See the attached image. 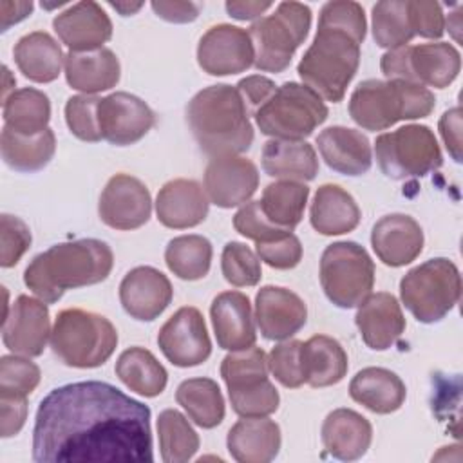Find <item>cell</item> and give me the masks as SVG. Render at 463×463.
I'll use <instances>...</instances> for the list:
<instances>
[{
	"instance_id": "6da1fadb",
	"label": "cell",
	"mask_w": 463,
	"mask_h": 463,
	"mask_svg": "<svg viewBox=\"0 0 463 463\" xmlns=\"http://www.w3.org/2000/svg\"><path fill=\"white\" fill-rule=\"evenodd\" d=\"M33 459L150 463V409L107 382L89 380L52 389L36 411Z\"/></svg>"
},
{
	"instance_id": "7a4b0ae2",
	"label": "cell",
	"mask_w": 463,
	"mask_h": 463,
	"mask_svg": "<svg viewBox=\"0 0 463 463\" xmlns=\"http://www.w3.org/2000/svg\"><path fill=\"white\" fill-rule=\"evenodd\" d=\"M365 29L367 22L360 4L351 0L327 2L320 9L313 43L297 65L304 85L326 101H342L360 65Z\"/></svg>"
},
{
	"instance_id": "3957f363",
	"label": "cell",
	"mask_w": 463,
	"mask_h": 463,
	"mask_svg": "<svg viewBox=\"0 0 463 463\" xmlns=\"http://www.w3.org/2000/svg\"><path fill=\"white\" fill-rule=\"evenodd\" d=\"M114 266L107 242L78 239L38 253L24 271L25 286L43 302H58L67 289L103 282Z\"/></svg>"
},
{
	"instance_id": "277c9868",
	"label": "cell",
	"mask_w": 463,
	"mask_h": 463,
	"mask_svg": "<svg viewBox=\"0 0 463 463\" xmlns=\"http://www.w3.org/2000/svg\"><path fill=\"white\" fill-rule=\"evenodd\" d=\"M186 121L210 157L239 156L253 143L250 110L237 87L226 83L199 90L186 107Z\"/></svg>"
},
{
	"instance_id": "5b68a950",
	"label": "cell",
	"mask_w": 463,
	"mask_h": 463,
	"mask_svg": "<svg viewBox=\"0 0 463 463\" xmlns=\"http://www.w3.org/2000/svg\"><path fill=\"white\" fill-rule=\"evenodd\" d=\"M436 105L434 94L402 80H365L351 94L349 116L365 130H385L403 119L427 118Z\"/></svg>"
},
{
	"instance_id": "8992f818",
	"label": "cell",
	"mask_w": 463,
	"mask_h": 463,
	"mask_svg": "<svg viewBox=\"0 0 463 463\" xmlns=\"http://www.w3.org/2000/svg\"><path fill=\"white\" fill-rule=\"evenodd\" d=\"M118 345V331L109 318L94 311L69 307L56 315L51 349L69 367L92 369L103 365Z\"/></svg>"
},
{
	"instance_id": "52a82bcc",
	"label": "cell",
	"mask_w": 463,
	"mask_h": 463,
	"mask_svg": "<svg viewBox=\"0 0 463 463\" xmlns=\"http://www.w3.org/2000/svg\"><path fill=\"white\" fill-rule=\"evenodd\" d=\"M311 27V9L300 2H280L273 14L255 20L248 31L260 72H282Z\"/></svg>"
},
{
	"instance_id": "ba28073f",
	"label": "cell",
	"mask_w": 463,
	"mask_h": 463,
	"mask_svg": "<svg viewBox=\"0 0 463 463\" xmlns=\"http://www.w3.org/2000/svg\"><path fill=\"white\" fill-rule=\"evenodd\" d=\"M400 297L418 322H439L454 309L461 297L459 269L445 257L425 260L403 275Z\"/></svg>"
},
{
	"instance_id": "9c48e42d",
	"label": "cell",
	"mask_w": 463,
	"mask_h": 463,
	"mask_svg": "<svg viewBox=\"0 0 463 463\" xmlns=\"http://www.w3.org/2000/svg\"><path fill=\"white\" fill-rule=\"evenodd\" d=\"M268 356L260 347L232 351L221 362L230 403L241 418H262L279 409V391L268 378Z\"/></svg>"
},
{
	"instance_id": "30bf717a",
	"label": "cell",
	"mask_w": 463,
	"mask_h": 463,
	"mask_svg": "<svg viewBox=\"0 0 463 463\" xmlns=\"http://www.w3.org/2000/svg\"><path fill=\"white\" fill-rule=\"evenodd\" d=\"M324 99L304 83L286 81L260 105L253 116L262 134L271 139H297L311 136L327 119Z\"/></svg>"
},
{
	"instance_id": "8fae6325",
	"label": "cell",
	"mask_w": 463,
	"mask_h": 463,
	"mask_svg": "<svg viewBox=\"0 0 463 463\" xmlns=\"http://www.w3.org/2000/svg\"><path fill=\"white\" fill-rule=\"evenodd\" d=\"M320 286L342 309L360 306L374 286V262L364 246L353 241L329 244L320 259Z\"/></svg>"
},
{
	"instance_id": "7c38bea8",
	"label": "cell",
	"mask_w": 463,
	"mask_h": 463,
	"mask_svg": "<svg viewBox=\"0 0 463 463\" xmlns=\"http://www.w3.org/2000/svg\"><path fill=\"white\" fill-rule=\"evenodd\" d=\"M374 154L382 172L396 181L423 177L443 163L436 136L425 125H405L380 134L374 141Z\"/></svg>"
},
{
	"instance_id": "4fadbf2b",
	"label": "cell",
	"mask_w": 463,
	"mask_h": 463,
	"mask_svg": "<svg viewBox=\"0 0 463 463\" xmlns=\"http://www.w3.org/2000/svg\"><path fill=\"white\" fill-rule=\"evenodd\" d=\"M387 80H402L434 89L449 87L459 74L461 58L447 42L403 45L387 51L380 60Z\"/></svg>"
},
{
	"instance_id": "5bb4252c",
	"label": "cell",
	"mask_w": 463,
	"mask_h": 463,
	"mask_svg": "<svg viewBox=\"0 0 463 463\" xmlns=\"http://www.w3.org/2000/svg\"><path fill=\"white\" fill-rule=\"evenodd\" d=\"M157 345L175 367H195L212 354L206 322L197 307H179L159 329Z\"/></svg>"
},
{
	"instance_id": "9a60e30c",
	"label": "cell",
	"mask_w": 463,
	"mask_h": 463,
	"mask_svg": "<svg viewBox=\"0 0 463 463\" xmlns=\"http://www.w3.org/2000/svg\"><path fill=\"white\" fill-rule=\"evenodd\" d=\"M253 43L246 29L230 24L210 27L199 40L197 63L210 76H230L253 65Z\"/></svg>"
},
{
	"instance_id": "2e32d148",
	"label": "cell",
	"mask_w": 463,
	"mask_h": 463,
	"mask_svg": "<svg viewBox=\"0 0 463 463\" xmlns=\"http://www.w3.org/2000/svg\"><path fill=\"white\" fill-rule=\"evenodd\" d=\"M156 123L154 110L130 92H112L99 98L98 125L101 137L116 146L137 143Z\"/></svg>"
},
{
	"instance_id": "e0dca14e",
	"label": "cell",
	"mask_w": 463,
	"mask_h": 463,
	"mask_svg": "<svg viewBox=\"0 0 463 463\" xmlns=\"http://www.w3.org/2000/svg\"><path fill=\"white\" fill-rule=\"evenodd\" d=\"M51 317L47 302L20 295L2 322L4 345L20 356H40L51 340Z\"/></svg>"
},
{
	"instance_id": "ac0fdd59",
	"label": "cell",
	"mask_w": 463,
	"mask_h": 463,
	"mask_svg": "<svg viewBox=\"0 0 463 463\" xmlns=\"http://www.w3.org/2000/svg\"><path fill=\"white\" fill-rule=\"evenodd\" d=\"M98 213L99 219L114 230H137L150 219V192L137 177L116 174L109 179L99 195Z\"/></svg>"
},
{
	"instance_id": "d6986e66",
	"label": "cell",
	"mask_w": 463,
	"mask_h": 463,
	"mask_svg": "<svg viewBox=\"0 0 463 463\" xmlns=\"http://www.w3.org/2000/svg\"><path fill=\"white\" fill-rule=\"evenodd\" d=\"M259 188L255 163L242 156L212 157L204 170V192L219 208L246 204Z\"/></svg>"
},
{
	"instance_id": "ffe728a7",
	"label": "cell",
	"mask_w": 463,
	"mask_h": 463,
	"mask_svg": "<svg viewBox=\"0 0 463 463\" xmlns=\"http://www.w3.org/2000/svg\"><path fill=\"white\" fill-rule=\"evenodd\" d=\"M255 320L266 340L284 342L306 326L307 307L297 293L279 286H264L255 297Z\"/></svg>"
},
{
	"instance_id": "44dd1931",
	"label": "cell",
	"mask_w": 463,
	"mask_h": 463,
	"mask_svg": "<svg viewBox=\"0 0 463 463\" xmlns=\"http://www.w3.org/2000/svg\"><path fill=\"white\" fill-rule=\"evenodd\" d=\"M174 289L165 273L152 266L130 269L119 284V302L136 320H156L172 302Z\"/></svg>"
},
{
	"instance_id": "7402d4cb",
	"label": "cell",
	"mask_w": 463,
	"mask_h": 463,
	"mask_svg": "<svg viewBox=\"0 0 463 463\" xmlns=\"http://www.w3.org/2000/svg\"><path fill=\"white\" fill-rule=\"evenodd\" d=\"M54 33L71 52L103 49L112 36V22L96 2H78L52 20Z\"/></svg>"
},
{
	"instance_id": "603a6c76",
	"label": "cell",
	"mask_w": 463,
	"mask_h": 463,
	"mask_svg": "<svg viewBox=\"0 0 463 463\" xmlns=\"http://www.w3.org/2000/svg\"><path fill=\"white\" fill-rule=\"evenodd\" d=\"M376 257L391 268L411 264L423 250V230L416 219L405 213L382 217L371 232Z\"/></svg>"
},
{
	"instance_id": "cb8c5ba5",
	"label": "cell",
	"mask_w": 463,
	"mask_h": 463,
	"mask_svg": "<svg viewBox=\"0 0 463 463\" xmlns=\"http://www.w3.org/2000/svg\"><path fill=\"white\" fill-rule=\"evenodd\" d=\"M210 318L219 347L242 351L255 345L257 331L250 298L241 291H222L210 306Z\"/></svg>"
},
{
	"instance_id": "d4e9b609",
	"label": "cell",
	"mask_w": 463,
	"mask_h": 463,
	"mask_svg": "<svg viewBox=\"0 0 463 463\" xmlns=\"http://www.w3.org/2000/svg\"><path fill=\"white\" fill-rule=\"evenodd\" d=\"M210 199L194 179H172L163 184L156 197L157 221L174 230L194 228L208 215Z\"/></svg>"
},
{
	"instance_id": "484cf974",
	"label": "cell",
	"mask_w": 463,
	"mask_h": 463,
	"mask_svg": "<svg viewBox=\"0 0 463 463\" xmlns=\"http://www.w3.org/2000/svg\"><path fill=\"white\" fill-rule=\"evenodd\" d=\"M356 327L367 347L385 351L392 347L405 331V317L394 295L378 291L371 293L354 317Z\"/></svg>"
},
{
	"instance_id": "4316f807",
	"label": "cell",
	"mask_w": 463,
	"mask_h": 463,
	"mask_svg": "<svg viewBox=\"0 0 463 463\" xmlns=\"http://www.w3.org/2000/svg\"><path fill=\"white\" fill-rule=\"evenodd\" d=\"M317 145L326 165L344 175H362L373 165L367 136L347 127H327L317 136Z\"/></svg>"
},
{
	"instance_id": "83f0119b",
	"label": "cell",
	"mask_w": 463,
	"mask_h": 463,
	"mask_svg": "<svg viewBox=\"0 0 463 463\" xmlns=\"http://www.w3.org/2000/svg\"><path fill=\"white\" fill-rule=\"evenodd\" d=\"M373 441V427L367 418L353 409H335L322 423L326 450L342 461L360 459Z\"/></svg>"
},
{
	"instance_id": "f1b7e54d",
	"label": "cell",
	"mask_w": 463,
	"mask_h": 463,
	"mask_svg": "<svg viewBox=\"0 0 463 463\" xmlns=\"http://www.w3.org/2000/svg\"><path fill=\"white\" fill-rule=\"evenodd\" d=\"M280 441V427L273 420L242 418L228 430L226 447L239 463H268L277 458Z\"/></svg>"
},
{
	"instance_id": "f546056e",
	"label": "cell",
	"mask_w": 463,
	"mask_h": 463,
	"mask_svg": "<svg viewBox=\"0 0 463 463\" xmlns=\"http://www.w3.org/2000/svg\"><path fill=\"white\" fill-rule=\"evenodd\" d=\"M65 80L74 89L87 96L116 87L121 76L118 56L103 47L90 52H71L65 56Z\"/></svg>"
},
{
	"instance_id": "4dcf8cb0",
	"label": "cell",
	"mask_w": 463,
	"mask_h": 463,
	"mask_svg": "<svg viewBox=\"0 0 463 463\" xmlns=\"http://www.w3.org/2000/svg\"><path fill=\"white\" fill-rule=\"evenodd\" d=\"M351 398L374 414L398 411L407 396L402 378L385 367H365L349 383Z\"/></svg>"
},
{
	"instance_id": "1f68e13d",
	"label": "cell",
	"mask_w": 463,
	"mask_h": 463,
	"mask_svg": "<svg viewBox=\"0 0 463 463\" xmlns=\"http://www.w3.org/2000/svg\"><path fill=\"white\" fill-rule=\"evenodd\" d=\"M262 170L275 179L313 181L318 174V157L304 139H269L262 148Z\"/></svg>"
},
{
	"instance_id": "d6a6232c",
	"label": "cell",
	"mask_w": 463,
	"mask_h": 463,
	"mask_svg": "<svg viewBox=\"0 0 463 463\" xmlns=\"http://www.w3.org/2000/svg\"><path fill=\"white\" fill-rule=\"evenodd\" d=\"M362 212L354 197L338 184L318 186L311 210V226L320 235H342L353 232L360 222Z\"/></svg>"
},
{
	"instance_id": "836d02e7",
	"label": "cell",
	"mask_w": 463,
	"mask_h": 463,
	"mask_svg": "<svg viewBox=\"0 0 463 463\" xmlns=\"http://www.w3.org/2000/svg\"><path fill=\"white\" fill-rule=\"evenodd\" d=\"M14 63L20 72L34 83H51L65 63L60 43L45 31H34L22 36L13 49Z\"/></svg>"
},
{
	"instance_id": "e575fe53",
	"label": "cell",
	"mask_w": 463,
	"mask_h": 463,
	"mask_svg": "<svg viewBox=\"0 0 463 463\" xmlns=\"http://www.w3.org/2000/svg\"><path fill=\"white\" fill-rule=\"evenodd\" d=\"M304 382L311 387L338 383L347 373V354L338 340L327 335H315L300 347Z\"/></svg>"
},
{
	"instance_id": "d590c367",
	"label": "cell",
	"mask_w": 463,
	"mask_h": 463,
	"mask_svg": "<svg viewBox=\"0 0 463 463\" xmlns=\"http://www.w3.org/2000/svg\"><path fill=\"white\" fill-rule=\"evenodd\" d=\"M0 152L9 168L16 172H36L51 163L56 152V137L51 128L34 136H24L4 127Z\"/></svg>"
},
{
	"instance_id": "8d00e7d4",
	"label": "cell",
	"mask_w": 463,
	"mask_h": 463,
	"mask_svg": "<svg viewBox=\"0 0 463 463\" xmlns=\"http://www.w3.org/2000/svg\"><path fill=\"white\" fill-rule=\"evenodd\" d=\"M116 376L134 392L154 398L159 396L168 382L166 369L145 347L125 349L116 362Z\"/></svg>"
},
{
	"instance_id": "74e56055",
	"label": "cell",
	"mask_w": 463,
	"mask_h": 463,
	"mask_svg": "<svg viewBox=\"0 0 463 463\" xmlns=\"http://www.w3.org/2000/svg\"><path fill=\"white\" fill-rule=\"evenodd\" d=\"M51 101L38 89L24 87L4 99V127L16 134L34 136L49 128Z\"/></svg>"
},
{
	"instance_id": "f35d334b",
	"label": "cell",
	"mask_w": 463,
	"mask_h": 463,
	"mask_svg": "<svg viewBox=\"0 0 463 463\" xmlns=\"http://www.w3.org/2000/svg\"><path fill=\"white\" fill-rule=\"evenodd\" d=\"M177 403L201 429H213L224 420V398L212 378H190L175 391Z\"/></svg>"
},
{
	"instance_id": "ab89813d",
	"label": "cell",
	"mask_w": 463,
	"mask_h": 463,
	"mask_svg": "<svg viewBox=\"0 0 463 463\" xmlns=\"http://www.w3.org/2000/svg\"><path fill=\"white\" fill-rule=\"evenodd\" d=\"M307 197L309 188L304 183L280 179L264 188L259 203L269 222L284 230H293L304 217Z\"/></svg>"
},
{
	"instance_id": "60d3db41",
	"label": "cell",
	"mask_w": 463,
	"mask_h": 463,
	"mask_svg": "<svg viewBox=\"0 0 463 463\" xmlns=\"http://www.w3.org/2000/svg\"><path fill=\"white\" fill-rule=\"evenodd\" d=\"M212 242L203 235L174 237L165 250L168 269L183 280H199L208 275L212 266Z\"/></svg>"
},
{
	"instance_id": "b9f144b4",
	"label": "cell",
	"mask_w": 463,
	"mask_h": 463,
	"mask_svg": "<svg viewBox=\"0 0 463 463\" xmlns=\"http://www.w3.org/2000/svg\"><path fill=\"white\" fill-rule=\"evenodd\" d=\"M161 459L165 463L190 461L199 450V436L188 420L175 409H166L157 418Z\"/></svg>"
},
{
	"instance_id": "7bdbcfd3",
	"label": "cell",
	"mask_w": 463,
	"mask_h": 463,
	"mask_svg": "<svg viewBox=\"0 0 463 463\" xmlns=\"http://www.w3.org/2000/svg\"><path fill=\"white\" fill-rule=\"evenodd\" d=\"M373 38L389 51L403 47L414 38L407 0H383L373 5Z\"/></svg>"
},
{
	"instance_id": "ee69618b",
	"label": "cell",
	"mask_w": 463,
	"mask_h": 463,
	"mask_svg": "<svg viewBox=\"0 0 463 463\" xmlns=\"http://www.w3.org/2000/svg\"><path fill=\"white\" fill-rule=\"evenodd\" d=\"M40 367L27 356L5 354L0 358V396L27 398L40 383Z\"/></svg>"
},
{
	"instance_id": "f6af8a7d",
	"label": "cell",
	"mask_w": 463,
	"mask_h": 463,
	"mask_svg": "<svg viewBox=\"0 0 463 463\" xmlns=\"http://www.w3.org/2000/svg\"><path fill=\"white\" fill-rule=\"evenodd\" d=\"M221 269L226 282L235 288L255 286L262 277L259 257L246 244L237 241L224 246L221 255Z\"/></svg>"
},
{
	"instance_id": "bcb514c9",
	"label": "cell",
	"mask_w": 463,
	"mask_h": 463,
	"mask_svg": "<svg viewBox=\"0 0 463 463\" xmlns=\"http://www.w3.org/2000/svg\"><path fill=\"white\" fill-rule=\"evenodd\" d=\"M99 98L78 94L71 96L65 103V121L69 130L81 141L98 143L101 137L98 125Z\"/></svg>"
},
{
	"instance_id": "7dc6e473",
	"label": "cell",
	"mask_w": 463,
	"mask_h": 463,
	"mask_svg": "<svg viewBox=\"0 0 463 463\" xmlns=\"http://www.w3.org/2000/svg\"><path fill=\"white\" fill-rule=\"evenodd\" d=\"M300 340H286L277 344L268 354V367L275 380L284 387L297 389L304 382L302 360H300Z\"/></svg>"
},
{
	"instance_id": "c3c4849f",
	"label": "cell",
	"mask_w": 463,
	"mask_h": 463,
	"mask_svg": "<svg viewBox=\"0 0 463 463\" xmlns=\"http://www.w3.org/2000/svg\"><path fill=\"white\" fill-rule=\"evenodd\" d=\"M233 228L246 239L257 242H269L279 237L291 233V230H284L268 221V217L260 210L259 201H250L239 208L233 215Z\"/></svg>"
},
{
	"instance_id": "681fc988",
	"label": "cell",
	"mask_w": 463,
	"mask_h": 463,
	"mask_svg": "<svg viewBox=\"0 0 463 463\" xmlns=\"http://www.w3.org/2000/svg\"><path fill=\"white\" fill-rule=\"evenodd\" d=\"M0 266L13 268L31 246L29 226L14 215L2 213L0 217Z\"/></svg>"
},
{
	"instance_id": "f907efd6",
	"label": "cell",
	"mask_w": 463,
	"mask_h": 463,
	"mask_svg": "<svg viewBox=\"0 0 463 463\" xmlns=\"http://www.w3.org/2000/svg\"><path fill=\"white\" fill-rule=\"evenodd\" d=\"M409 22L414 36L441 38L445 33V16L441 5L430 0H407Z\"/></svg>"
},
{
	"instance_id": "816d5d0a",
	"label": "cell",
	"mask_w": 463,
	"mask_h": 463,
	"mask_svg": "<svg viewBox=\"0 0 463 463\" xmlns=\"http://www.w3.org/2000/svg\"><path fill=\"white\" fill-rule=\"evenodd\" d=\"M257 255L275 269H291L302 259V244L295 233H288L269 242H257Z\"/></svg>"
},
{
	"instance_id": "f5cc1de1",
	"label": "cell",
	"mask_w": 463,
	"mask_h": 463,
	"mask_svg": "<svg viewBox=\"0 0 463 463\" xmlns=\"http://www.w3.org/2000/svg\"><path fill=\"white\" fill-rule=\"evenodd\" d=\"M27 420V398L0 396V436H16Z\"/></svg>"
},
{
	"instance_id": "db71d44e",
	"label": "cell",
	"mask_w": 463,
	"mask_h": 463,
	"mask_svg": "<svg viewBox=\"0 0 463 463\" xmlns=\"http://www.w3.org/2000/svg\"><path fill=\"white\" fill-rule=\"evenodd\" d=\"M235 87L241 92L248 110L251 109V112H255L260 105H264L271 98V94L277 90L275 83L269 78L260 74L246 76Z\"/></svg>"
},
{
	"instance_id": "11a10c76",
	"label": "cell",
	"mask_w": 463,
	"mask_h": 463,
	"mask_svg": "<svg viewBox=\"0 0 463 463\" xmlns=\"http://www.w3.org/2000/svg\"><path fill=\"white\" fill-rule=\"evenodd\" d=\"M439 134L445 143V148L456 163L461 161V109L454 107L443 112L439 118Z\"/></svg>"
},
{
	"instance_id": "9f6ffc18",
	"label": "cell",
	"mask_w": 463,
	"mask_h": 463,
	"mask_svg": "<svg viewBox=\"0 0 463 463\" xmlns=\"http://www.w3.org/2000/svg\"><path fill=\"white\" fill-rule=\"evenodd\" d=\"M150 5H152L154 13L159 18H163L166 22H172V24L194 22L199 16V11H201L199 4L179 2V0H174V2H165V0L157 2V0H154Z\"/></svg>"
},
{
	"instance_id": "6f0895ef",
	"label": "cell",
	"mask_w": 463,
	"mask_h": 463,
	"mask_svg": "<svg viewBox=\"0 0 463 463\" xmlns=\"http://www.w3.org/2000/svg\"><path fill=\"white\" fill-rule=\"evenodd\" d=\"M33 2H11L0 0V31L5 33L11 25L22 22L33 13Z\"/></svg>"
},
{
	"instance_id": "680465c9",
	"label": "cell",
	"mask_w": 463,
	"mask_h": 463,
	"mask_svg": "<svg viewBox=\"0 0 463 463\" xmlns=\"http://www.w3.org/2000/svg\"><path fill=\"white\" fill-rule=\"evenodd\" d=\"M271 5V2H226V11L235 20H255Z\"/></svg>"
},
{
	"instance_id": "91938a15",
	"label": "cell",
	"mask_w": 463,
	"mask_h": 463,
	"mask_svg": "<svg viewBox=\"0 0 463 463\" xmlns=\"http://www.w3.org/2000/svg\"><path fill=\"white\" fill-rule=\"evenodd\" d=\"M110 5L119 11L123 16H128V14H134L136 11H139L143 7V4H114L110 2Z\"/></svg>"
}]
</instances>
